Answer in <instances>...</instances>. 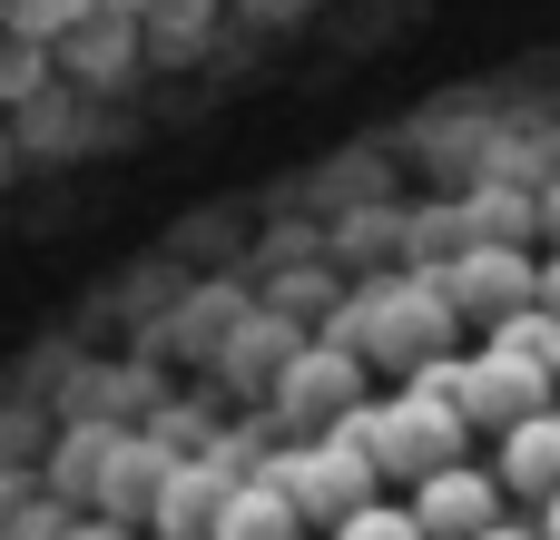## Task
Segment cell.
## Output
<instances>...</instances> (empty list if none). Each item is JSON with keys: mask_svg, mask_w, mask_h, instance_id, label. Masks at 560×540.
Here are the masks:
<instances>
[{"mask_svg": "<svg viewBox=\"0 0 560 540\" xmlns=\"http://www.w3.org/2000/svg\"><path fill=\"white\" fill-rule=\"evenodd\" d=\"M453 325H463V305H453L443 275H394V285L354 295L335 334H345L364 364H433V354H453Z\"/></svg>", "mask_w": 560, "mask_h": 540, "instance_id": "1", "label": "cell"}, {"mask_svg": "<svg viewBox=\"0 0 560 540\" xmlns=\"http://www.w3.org/2000/svg\"><path fill=\"white\" fill-rule=\"evenodd\" d=\"M345 423L374 443L384 482H423V472L463 462V443H472V413H463L443 384H404V394H384V403H364V413H345Z\"/></svg>", "mask_w": 560, "mask_h": 540, "instance_id": "2", "label": "cell"}, {"mask_svg": "<svg viewBox=\"0 0 560 540\" xmlns=\"http://www.w3.org/2000/svg\"><path fill=\"white\" fill-rule=\"evenodd\" d=\"M266 472L295 492V512L305 521H345V512H364L374 492H384V462H374V443L354 433V423H335V433H295V443H276L266 453Z\"/></svg>", "mask_w": 560, "mask_h": 540, "instance_id": "3", "label": "cell"}, {"mask_svg": "<svg viewBox=\"0 0 560 540\" xmlns=\"http://www.w3.org/2000/svg\"><path fill=\"white\" fill-rule=\"evenodd\" d=\"M345 413H364V354L345 334H325L276 374V423L285 433H335Z\"/></svg>", "mask_w": 560, "mask_h": 540, "instance_id": "4", "label": "cell"}, {"mask_svg": "<svg viewBox=\"0 0 560 540\" xmlns=\"http://www.w3.org/2000/svg\"><path fill=\"white\" fill-rule=\"evenodd\" d=\"M443 285H453V305H463L472 325H502V315H522V305L541 295V266H532V246H512V236H472V246H453Z\"/></svg>", "mask_w": 560, "mask_h": 540, "instance_id": "5", "label": "cell"}, {"mask_svg": "<svg viewBox=\"0 0 560 540\" xmlns=\"http://www.w3.org/2000/svg\"><path fill=\"white\" fill-rule=\"evenodd\" d=\"M502 472H482V462H443V472H423L413 482V512H423V531L433 540H472V531H492L502 521Z\"/></svg>", "mask_w": 560, "mask_h": 540, "instance_id": "6", "label": "cell"}, {"mask_svg": "<svg viewBox=\"0 0 560 540\" xmlns=\"http://www.w3.org/2000/svg\"><path fill=\"white\" fill-rule=\"evenodd\" d=\"M492 472H502V492L512 502H551L560 492V403H541V413H522L512 433H492Z\"/></svg>", "mask_w": 560, "mask_h": 540, "instance_id": "7", "label": "cell"}, {"mask_svg": "<svg viewBox=\"0 0 560 540\" xmlns=\"http://www.w3.org/2000/svg\"><path fill=\"white\" fill-rule=\"evenodd\" d=\"M167 472H177V443H167V433H118V453H108V482H98V512H118V521H148Z\"/></svg>", "mask_w": 560, "mask_h": 540, "instance_id": "8", "label": "cell"}, {"mask_svg": "<svg viewBox=\"0 0 560 540\" xmlns=\"http://www.w3.org/2000/svg\"><path fill=\"white\" fill-rule=\"evenodd\" d=\"M207 540H305V512H295V492L276 472H236V492H226Z\"/></svg>", "mask_w": 560, "mask_h": 540, "instance_id": "9", "label": "cell"}, {"mask_svg": "<svg viewBox=\"0 0 560 540\" xmlns=\"http://www.w3.org/2000/svg\"><path fill=\"white\" fill-rule=\"evenodd\" d=\"M128 59H138V20H128V10H89V20L59 39V69H69V79H89V89L128 79Z\"/></svg>", "mask_w": 560, "mask_h": 540, "instance_id": "10", "label": "cell"}, {"mask_svg": "<svg viewBox=\"0 0 560 540\" xmlns=\"http://www.w3.org/2000/svg\"><path fill=\"white\" fill-rule=\"evenodd\" d=\"M108 453H118V433H108V423H69V433H59V453H49V492H59V502H89V512H98Z\"/></svg>", "mask_w": 560, "mask_h": 540, "instance_id": "11", "label": "cell"}, {"mask_svg": "<svg viewBox=\"0 0 560 540\" xmlns=\"http://www.w3.org/2000/svg\"><path fill=\"white\" fill-rule=\"evenodd\" d=\"M295 354H305V334H295V325H236V344H226V374L276 394V374H285Z\"/></svg>", "mask_w": 560, "mask_h": 540, "instance_id": "12", "label": "cell"}, {"mask_svg": "<svg viewBox=\"0 0 560 540\" xmlns=\"http://www.w3.org/2000/svg\"><path fill=\"white\" fill-rule=\"evenodd\" d=\"M532 226H541V197H522V187H472V207H463V246H472V236L532 246Z\"/></svg>", "mask_w": 560, "mask_h": 540, "instance_id": "13", "label": "cell"}, {"mask_svg": "<svg viewBox=\"0 0 560 540\" xmlns=\"http://www.w3.org/2000/svg\"><path fill=\"white\" fill-rule=\"evenodd\" d=\"M49 79H59V49H49V39H20V30H0V108H30Z\"/></svg>", "mask_w": 560, "mask_h": 540, "instance_id": "14", "label": "cell"}, {"mask_svg": "<svg viewBox=\"0 0 560 540\" xmlns=\"http://www.w3.org/2000/svg\"><path fill=\"white\" fill-rule=\"evenodd\" d=\"M325 540H433V531H423V512H413V502H384V492H374L364 512H345Z\"/></svg>", "mask_w": 560, "mask_h": 540, "instance_id": "15", "label": "cell"}, {"mask_svg": "<svg viewBox=\"0 0 560 540\" xmlns=\"http://www.w3.org/2000/svg\"><path fill=\"white\" fill-rule=\"evenodd\" d=\"M89 10H98V0H10V30H20V39H49V49H59V39H69Z\"/></svg>", "mask_w": 560, "mask_h": 540, "instance_id": "16", "label": "cell"}, {"mask_svg": "<svg viewBox=\"0 0 560 540\" xmlns=\"http://www.w3.org/2000/svg\"><path fill=\"white\" fill-rule=\"evenodd\" d=\"M69 540H138V521H118V512H98V521H69Z\"/></svg>", "mask_w": 560, "mask_h": 540, "instance_id": "17", "label": "cell"}, {"mask_svg": "<svg viewBox=\"0 0 560 540\" xmlns=\"http://www.w3.org/2000/svg\"><path fill=\"white\" fill-rule=\"evenodd\" d=\"M472 540H551V531H541V521H512V512H502L492 531H472Z\"/></svg>", "mask_w": 560, "mask_h": 540, "instance_id": "18", "label": "cell"}, {"mask_svg": "<svg viewBox=\"0 0 560 540\" xmlns=\"http://www.w3.org/2000/svg\"><path fill=\"white\" fill-rule=\"evenodd\" d=\"M541 305H551V315H560V246H551V256H541Z\"/></svg>", "mask_w": 560, "mask_h": 540, "instance_id": "19", "label": "cell"}, {"mask_svg": "<svg viewBox=\"0 0 560 540\" xmlns=\"http://www.w3.org/2000/svg\"><path fill=\"white\" fill-rule=\"evenodd\" d=\"M541 226H551V246H560V187H551V197H541Z\"/></svg>", "mask_w": 560, "mask_h": 540, "instance_id": "20", "label": "cell"}, {"mask_svg": "<svg viewBox=\"0 0 560 540\" xmlns=\"http://www.w3.org/2000/svg\"><path fill=\"white\" fill-rule=\"evenodd\" d=\"M541 531H551V540H560V492H551V502H541Z\"/></svg>", "mask_w": 560, "mask_h": 540, "instance_id": "21", "label": "cell"}, {"mask_svg": "<svg viewBox=\"0 0 560 540\" xmlns=\"http://www.w3.org/2000/svg\"><path fill=\"white\" fill-rule=\"evenodd\" d=\"M0 177H10V128H0Z\"/></svg>", "mask_w": 560, "mask_h": 540, "instance_id": "22", "label": "cell"}, {"mask_svg": "<svg viewBox=\"0 0 560 540\" xmlns=\"http://www.w3.org/2000/svg\"><path fill=\"white\" fill-rule=\"evenodd\" d=\"M0 30H10V0H0Z\"/></svg>", "mask_w": 560, "mask_h": 540, "instance_id": "23", "label": "cell"}, {"mask_svg": "<svg viewBox=\"0 0 560 540\" xmlns=\"http://www.w3.org/2000/svg\"><path fill=\"white\" fill-rule=\"evenodd\" d=\"M138 540H167V531H138Z\"/></svg>", "mask_w": 560, "mask_h": 540, "instance_id": "24", "label": "cell"}]
</instances>
